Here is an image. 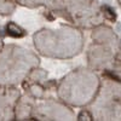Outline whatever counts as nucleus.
<instances>
[{"label":"nucleus","instance_id":"f257e3e1","mask_svg":"<svg viewBox=\"0 0 121 121\" xmlns=\"http://www.w3.org/2000/svg\"><path fill=\"white\" fill-rule=\"evenodd\" d=\"M39 64V58L29 51L15 45L0 51V86L17 85L27 76L29 69Z\"/></svg>","mask_w":121,"mask_h":121},{"label":"nucleus","instance_id":"6e6552de","mask_svg":"<svg viewBox=\"0 0 121 121\" xmlns=\"http://www.w3.org/2000/svg\"><path fill=\"white\" fill-rule=\"evenodd\" d=\"M1 46H3V43H1V39H0V48H1Z\"/></svg>","mask_w":121,"mask_h":121},{"label":"nucleus","instance_id":"39448f33","mask_svg":"<svg viewBox=\"0 0 121 121\" xmlns=\"http://www.w3.org/2000/svg\"><path fill=\"white\" fill-rule=\"evenodd\" d=\"M17 1L29 7H34L39 5H45L50 10H55V11H63L64 7L62 5L63 0H17Z\"/></svg>","mask_w":121,"mask_h":121},{"label":"nucleus","instance_id":"20e7f679","mask_svg":"<svg viewBox=\"0 0 121 121\" xmlns=\"http://www.w3.org/2000/svg\"><path fill=\"white\" fill-rule=\"evenodd\" d=\"M19 91L16 88H0V120H13V107L18 102Z\"/></svg>","mask_w":121,"mask_h":121},{"label":"nucleus","instance_id":"7ed1b4c3","mask_svg":"<svg viewBox=\"0 0 121 121\" xmlns=\"http://www.w3.org/2000/svg\"><path fill=\"white\" fill-rule=\"evenodd\" d=\"M30 117H36L39 120H72L74 119V114L67 107L47 100L35 105L32 102Z\"/></svg>","mask_w":121,"mask_h":121},{"label":"nucleus","instance_id":"0eeeda50","mask_svg":"<svg viewBox=\"0 0 121 121\" xmlns=\"http://www.w3.org/2000/svg\"><path fill=\"white\" fill-rule=\"evenodd\" d=\"M16 5L11 0H0V15H11Z\"/></svg>","mask_w":121,"mask_h":121},{"label":"nucleus","instance_id":"f03ea898","mask_svg":"<svg viewBox=\"0 0 121 121\" xmlns=\"http://www.w3.org/2000/svg\"><path fill=\"white\" fill-rule=\"evenodd\" d=\"M96 5V0H64V10L70 19L82 27L100 23V15H95L98 12L95 9Z\"/></svg>","mask_w":121,"mask_h":121},{"label":"nucleus","instance_id":"423d86ee","mask_svg":"<svg viewBox=\"0 0 121 121\" xmlns=\"http://www.w3.org/2000/svg\"><path fill=\"white\" fill-rule=\"evenodd\" d=\"M6 34L12 38H22L27 34V32H24L21 27H18L17 24L11 22L6 26Z\"/></svg>","mask_w":121,"mask_h":121}]
</instances>
